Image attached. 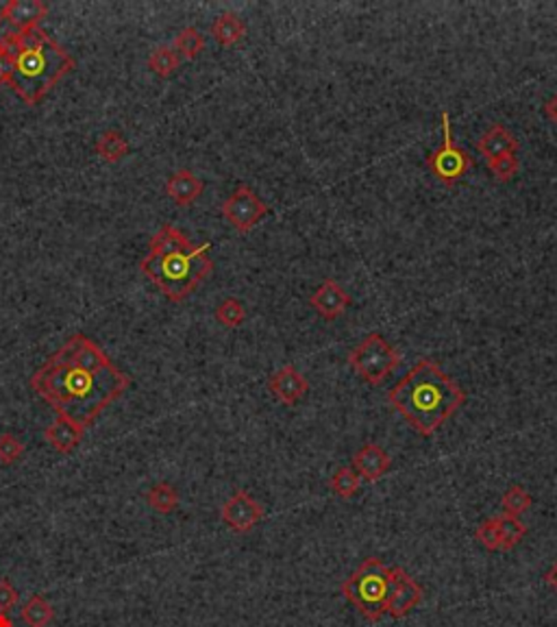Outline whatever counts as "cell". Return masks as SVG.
I'll use <instances>...</instances> for the list:
<instances>
[{"mask_svg": "<svg viewBox=\"0 0 557 627\" xmlns=\"http://www.w3.org/2000/svg\"><path fill=\"white\" fill-rule=\"evenodd\" d=\"M128 388L131 377L85 333H75L31 375V390L85 429Z\"/></svg>", "mask_w": 557, "mask_h": 627, "instance_id": "1", "label": "cell"}, {"mask_svg": "<svg viewBox=\"0 0 557 627\" xmlns=\"http://www.w3.org/2000/svg\"><path fill=\"white\" fill-rule=\"evenodd\" d=\"M388 401L418 434L429 438L462 408L466 393L433 359L422 358L390 390Z\"/></svg>", "mask_w": 557, "mask_h": 627, "instance_id": "2", "label": "cell"}, {"mask_svg": "<svg viewBox=\"0 0 557 627\" xmlns=\"http://www.w3.org/2000/svg\"><path fill=\"white\" fill-rule=\"evenodd\" d=\"M209 251L211 243H203L170 255H146L139 261V270L164 292V296L174 303H181L214 270Z\"/></svg>", "mask_w": 557, "mask_h": 627, "instance_id": "3", "label": "cell"}, {"mask_svg": "<svg viewBox=\"0 0 557 627\" xmlns=\"http://www.w3.org/2000/svg\"><path fill=\"white\" fill-rule=\"evenodd\" d=\"M72 70H75V57L64 46L49 38L44 44L24 49L18 55L13 81L9 87L24 101V105L35 107Z\"/></svg>", "mask_w": 557, "mask_h": 627, "instance_id": "4", "label": "cell"}, {"mask_svg": "<svg viewBox=\"0 0 557 627\" xmlns=\"http://www.w3.org/2000/svg\"><path fill=\"white\" fill-rule=\"evenodd\" d=\"M392 567H385L379 558H366L358 570L349 575L342 584V595L349 604L362 613L366 619L381 621L385 614L390 595Z\"/></svg>", "mask_w": 557, "mask_h": 627, "instance_id": "5", "label": "cell"}, {"mask_svg": "<svg viewBox=\"0 0 557 627\" xmlns=\"http://www.w3.org/2000/svg\"><path fill=\"white\" fill-rule=\"evenodd\" d=\"M349 364L366 384L379 385L401 364V353L381 336L368 333L355 349H350Z\"/></svg>", "mask_w": 557, "mask_h": 627, "instance_id": "6", "label": "cell"}, {"mask_svg": "<svg viewBox=\"0 0 557 627\" xmlns=\"http://www.w3.org/2000/svg\"><path fill=\"white\" fill-rule=\"evenodd\" d=\"M442 144L438 151H433L427 157V166L431 168L433 177L438 179L445 186H453L455 181L471 171L473 157L468 155L464 148H460L453 140V127H451V116L446 110H442Z\"/></svg>", "mask_w": 557, "mask_h": 627, "instance_id": "7", "label": "cell"}, {"mask_svg": "<svg viewBox=\"0 0 557 627\" xmlns=\"http://www.w3.org/2000/svg\"><path fill=\"white\" fill-rule=\"evenodd\" d=\"M270 208L257 197V192L251 186H237L231 197L223 203V216L226 223L231 225L240 234H249V231L260 223L261 218H266Z\"/></svg>", "mask_w": 557, "mask_h": 627, "instance_id": "8", "label": "cell"}, {"mask_svg": "<svg viewBox=\"0 0 557 627\" xmlns=\"http://www.w3.org/2000/svg\"><path fill=\"white\" fill-rule=\"evenodd\" d=\"M264 506L246 490H235L220 508V518L231 532L246 534L264 518Z\"/></svg>", "mask_w": 557, "mask_h": 627, "instance_id": "9", "label": "cell"}, {"mask_svg": "<svg viewBox=\"0 0 557 627\" xmlns=\"http://www.w3.org/2000/svg\"><path fill=\"white\" fill-rule=\"evenodd\" d=\"M422 601V586L414 578L407 575L405 569L392 567L390 579V595L388 605H385V614L392 619H403Z\"/></svg>", "mask_w": 557, "mask_h": 627, "instance_id": "10", "label": "cell"}, {"mask_svg": "<svg viewBox=\"0 0 557 627\" xmlns=\"http://www.w3.org/2000/svg\"><path fill=\"white\" fill-rule=\"evenodd\" d=\"M309 303H312L314 310H316L318 316L324 318V321H335V318H340L349 310L353 299H350L349 292L344 290L338 281L324 279L323 284L316 287V292L309 296Z\"/></svg>", "mask_w": 557, "mask_h": 627, "instance_id": "11", "label": "cell"}, {"mask_svg": "<svg viewBox=\"0 0 557 627\" xmlns=\"http://www.w3.org/2000/svg\"><path fill=\"white\" fill-rule=\"evenodd\" d=\"M268 390L275 394L278 403L296 405L298 401L307 394L309 384L307 379L296 371V366L287 364V366H281L270 379H268Z\"/></svg>", "mask_w": 557, "mask_h": 627, "instance_id": "12", "label": "cell"}, {"mask_svg": "<svg viewBox=\"0 0 557 627\" xmlns=\"http://www.w3.org/2000/svg\"><path fill=\"white\" fill-rule=\"evenodd\" d=\"M390 466L392 460L388 451L376 445V442H368V445H364L362 449L353 455V471L358 472L362 480L370 481V484L379 481L381 477L390 471Z\"/></svg>", "mask_w": 557, "mask_h": 627, "instance_id": "13", "label": "cell"}, {"mask_svg": "<svg viewBox=\"0 0 557 627\" xmlns=\"http://www.w3.org/2000/svg\"><path fill=\"white\" fill-rule=\"evenodd\" d=\"M49 15V4L42 0H7L3 4V20H7L15 31L40 27Z\"/></svg>", "mask_w": 557, "mask_h": 627, "instance_id": "14", "label": "cell"}, {"mask_svg": "<svg viewBox=\"0 0 557 627\" xmlns=\"http://www.w3.org/2000/svg\"><path fill=\"white\" fill-rule=\"evenodd\" d=\"M85 436V428L68 419V416L57 414V419L44 431V438L61 455H68L81 445Z\"/></svg>", "mask_w": 557, "mask_h": 627, "instance_id": "15", "label": "cell"}, {"mask_svg": "<svg viewBox=\"0 0 557 627\" xmlns=\"http://www.w3.org/2000/svg\"><path fill=\"white\" fill-rule=\"evenodd\" d=\"M203 190H205V183L200 181L192 171H188V168L174 171L166 181L168 199L174 200L177 205H181V208H188V205H192L194 200H199L200 194H203Z\"/></svg>", "mask_w": 557, "mask_h": 627, "instance_id": "16", "label": "cell"}, {"mask_svg": "<svg viewBox=\"0 0 557 627\" xmlns=\"http://www.w3.org/2000/svg\"><path fill=\"white\" fill-rule=\"evenodd\" d=\"M477 148L479 153H482V155L490 162V159H497L501 155H508V153L518 151V140H516L512 133H509L503 125H497V122H494V125L490 127L482 137H479Z\"/></svg>", "mask_w": 557, "mask_h": 627, "instance_id": "17", "label": "cell"}, {"mask_svg": "<svg viewBox=\"0 0 557 627\" xmlns=\"http://www.w3.org/2000/svg\"><path fill=\"white\" fill-rule=\"evenodd\" d=\"M244 35H246V24L237 13L225 12L211 22V38H214L220 46H225V49H231V46L240 44L242 40H244Z\"/></svg>", "mask_w": 557, "mask_h": 627, "instance_id": "18", "label": "cell"}, {"mask_svg": "<svg viewBox=\"0 0 557 627\" xmlns=\"http://www.w3.org/2000/svg\"><path fill=\"white\" fill-rule=\"evenodd\" d=\"M190 246H194V244L190 243V238L183 234L181 229L174 227V225H164V227L153 235L148 255L162 257V255L177 253V251H185V249H190Z\"/></svg>", "mask_w": 557, "mask_h": 627, "instance_id": "19", "label": "cell"}, {"mask_svg": "<svg viewBox=\"0 0 557 627\" xmlns=\"http://www.w3.org/2000/svg\"><path fill=\"white\" fill-rule=\"evenodd\" d=\"M131 153V144L125 137V133L118 128H107L96 140V155L107 163H118Z\"/></svg>", "mask_w": 557, "mask_h": 627, "instance_id": "20", "label": "cell"}, {"mask_svg": "<svg viewBox=\"0 0 557 627\" xmlns=\"http://www.w3.org/2000/svg\"><path fill=\"white\" fill-rule=\"evenodd\" d=\"M20 616L27 627H49L55 621V610L42 595H31L20 610Z\"/></svg>", "mask_w": 557, "mask_h": 627, "instance_id": "21", "label": "cell"}, {"mask_svg": "<svg viewBox=\"0 0 557 627\" xmlns=\"http://www.w3.org/2000/svg\"><path fill=\"white\" fill-rule=\"evenodd\" d=\"M146 503L157 514H172L179 506V490L170 481H157L146 492Z\"/></svg>", "mask_w": 557, "mask_h": 627, "instance_id": "22", "label": "cell"}, {"mask_svg": "<svg viewBox=\"0 0 557 627\" xmlns=\"http://www.w3.org/2000/svg\"><path fill=\"white\" fill-rule=\"evenodd\" d=\"M179 64H181V57H179L172 46H157V49L148 55V70L155 72L157 76H162V79L174 75Z\"/></svg>", "mask_w": 557, "mask_h": 627, "instance_id": "23", "label": "cell"}, {"mask_svg": "<svg viewBox=\"0 0 557 627\" xmlns=\"http://www.w3.org/2000/svg\"><path fill=\"white\" fill-rule=\"evenodd\" d=\"M174 50H177L179 57L183 59H196L205 49V38L196 27H185L179 31V35L174 38Z\"/></svg>", "mask_w": 557, "mask_h": 627, "instance_id": "24", "label": "cell"}, {"mask_svg": "<svg viewBox=\"0 0 557 627\" xmlns=\"http://www.w3.org/2000/svg\"><path fill=\"white\" fill-rule=\"evenodd\" d=\"M329 486H332L333 495H338L340 499H350V497L358 495L359 486H362V477L353 471V466H342V469L333 472Z\"/></svg>", "mask_w": 557, "mask_h": 627, "instance_id": "25", "label": "cell"}, {"mask_svg": "<svg viewBox=\"0 0 557 627\" xmlns=\"http://www.w3.org/2000/svg\"><path fill=\"white\" fill-rule=\"evenodd\" d=\"M214 316L223 327L235 329V327L244 325L246 307L242 305V301L235 299V296H226V299L220 301V305L216 307Z\"/></svg>", "mask_w": 557, "mask_h": 627, "instance_id": "26", "label": "cell"}, {"mask_svg": "<svg viewBox=\"0 0 557 627\" xmlns=\"http://www.w3.org/2000/svg\"><path fill=\"white\" fill-rule=\"evenodd\" d=\"M499 532H501V549L509 552L527 536V525L518 517L503 514V517H499Z\"/></svg>", "mask_w": 557, "mask_h": 627, "instance_id": "27", "label": "cell"}, {"mask_svg": "<svg viewBox=\"0 0 557 627\" xmlns=\"http://www.w3.org/2000/svg\"><path fill=\"white\" fill-rule=\"evenodd\" d=\"M531 503H534L531 495L527 490H525L523 486H518V484L509 488V490L501 497L503 512L508 514V517H520V514H525L529 510Z\"/></svg>", "mask_w": 557, "mask_h": 627, "instance_id": "28", "label": "cell"}, {"mask_svg": "<svg viewBox=\"0 0 557 627\" xmlns=\"http://www.w3.org/2000/svg\"><path fill=\"white\" fill-rule=\"evenodd\" d=\"M474 538L488 549V552H499L501 549V532H499V517L486 518L474 532Z\"/></svg>", "mask_w": 557, "mask_h": 627, "instance_id": "29", "label": "cell"}, {"mask_svg": "<svg viewBox=\"0 0 557 627\" xmlns=\"http://www.w3.org/2000/svg\"><path fill=\"white\" fill-rule=\"evenodd\" d=\"M488 168H490V172L494 174V179H497V181L505 183V181H509V179L516 177L520 163H518V157H516V153H508V155L490 159Z\"/></svg>", "mask_w": 557, "mask_h": 627, "instance_id": "30", "label": "cell"}, {"mask_svg": "<svg viewBox=\"0 0 557 627\" xmlns=\"http://www.w3.org/2000/svg\"><path fill=\"white\" fill-rule=\"evenodd\" d=\"M24 455V442L13 434H0V464L12 466Z\"/></svg>", "mask_w": 557, "mask_h": 627, "instance_id": "31", "label": "cell"}, {"mask_svg": "<svg viewBox=\"0 0 557 627\" xmlns=\"http://www.w3.org/2000/svg\"><path fill=\"white\" fill-rule=\"evenodd\" d=\"M20 593L13 588V584L7 578L0 579V614H7L18 605Z\"/></svg>", "mask_w": 557, "mask_h": 627, "instance_id": "32", "label": "cell"}, {"mask_svg": "<svg viewBox=\"0 0 557 627\" xmlns=\"http://www.w3.org/2000/svg\"><path fill=\"white\" fill-rule=\"evenodd\" d=\"M15 72V59L0 50V85H12Z\"/></svg>", "mask_w": 557, "mask_h": 627, "instance_id": "33", "label": "cell"}, {"mask_svg": "<svg viewBox=\"0 0 557 627\" xmlns=\"http://www.w3.org/2000/svg\"><path fill=\"white\" fill-rule=\"evenodd\" d=\"M544 114L551 118V120L555 122L557 125V94L555 96H551L549 101H546V105H544Z\"/></svg>", "mask_w": 557, "mask_h": 627, "instance_id": "34", "label": "cell"}, {"mask_svg": "<svg viewBox=\"0 0 557 627\" xmlns=\"http://www.w3.org/2000/svg\"><path fill=\"white\" fill-rule=\"evenodd\" d=\"M544 582L551 586V588L557 593V562L551 564V569L544 573Z\"/></svg>", "mask_w": 557, "mask_h": 627, "instance_id": "35", "label": "cell"}, {"mask_svg": "<svg viewBox=\"0 0 557 627\" xmlns=\"http://www.w3.org/2000/svg\"><path fill=\"white\" fill-rule=\"evenodd\" d=\"M0 627H13V621L7 614H0Z\"/></svg>", "mask_w": 557, "mask_h": 627, "instance_id": "36", "label": "cell"}, {"mask_svg": "<svg viewBox=\"0 0 557 627\" xmlns=\"http://www.w3.org/2000/svg\"><path fill=\"white\" fill-rule=\"evenodd\" d=\"M3 4L4 3H0V22H3Z\"/></svg>", "mask_w": 557, "mask_h": 627, "instance_id": "37", "label": "cell"}]
</instances>
